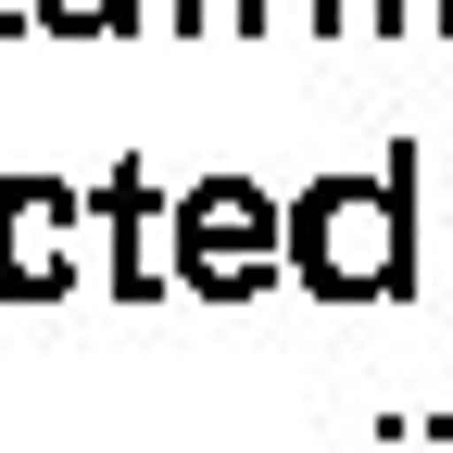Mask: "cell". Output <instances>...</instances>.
I'll return each mask as SVG.
<instances>
[{"mask_svg": "<svg viewBox=\"0 0 453 453\" xmlns=\"http://www.w3.org/2000/svg\"><path fill=\"white\" fill-rule=\"evenodd\" d=\"M101 214H113V290H127V303H151L164 290V265H151V177H139V164H113V177H101Z\"/></svg>", "mask_w": 453, "mask_h": 453, "instance_id": "obj_4", "label": "cell"}, {"mask_svg": "<svg viewBox=\"0 0 453 453\" xmlns=\"http://www.w3.org/2000/svg\"><path fill=\"white\" fill-rule=\"evenodd\" d=\"M26 26H50V38H127V26H139V0H38Z\"/></svg>", "mask_w": 453, "mask_h": 453, "instance_id": "obj_5", "label": "cell"}, {"mask_svg": "<svg viewBox=\"0 0 453 453\" xmlns=\"http://www.w3.org/2000/svg\"><path fill=\"white\" fill-rule=\"evenodd\" d=\"M428 26H441V38H453V0H428Z\"/></svg>", "mask_w": 453, "mask_h": 453, "instance_id": "obj_6", "label": "cell"}, {"mask_svg": "<svg viewBox=\"0 0 453 453\" xmlns=\"http://www.w3.org/2000/svg\"><path fill=\"white\" fill-rule=\"evenodd\" d=\"M164 226H177V277H189V290H214V303H240V290H265V277L290 265L277 202H265L252 177H202Z\"/></svg>", "mask_w": 453, "mask_h": 453, "instance_id": "obj_2", "label": "cell"}, {"mask_svg": "<svg viewBox=\"0 0 453 453\" xmlns=\"http://www.w3.org/2000/svg\"><path fill=\"white\" fill-rule=\"evenodd\" d=\"M64 226H76V189L64 177H0V290H13V303H50L76 277Z\"/></svg>", "mask_w": 453, "mask_h": 453, "instance_id": "obj_3", "label": "cell"}, {"mask_svg": "<svg viewBox=\"0 0 453 453\" xmlns=\"http://www.w3.org/2000/svg\"><path fill=\"white\" fill-rule=\"evenodd\" d=\"M277 240H290L315 303H403L416 290V151H390V177H315L277 214Z\"/></svg>", "mask_w": 453, "mask_h": 453, "instance_id": "obj_1", "label": "cell"}]
</instances>
